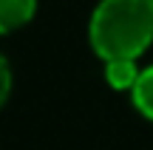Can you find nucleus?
<instances>
[{
  "instance_id": "obj_1",
  "label": "nucleus",
  "mask_w": 153,
  "mask_h": 150,
  "mask_svg": "<svg viewBox=\"0 0 153 150\" xmlns=\"http://www.w3.org/2000/svg\"><path fill=\"white\" fill-rule=\"evenodd\" d=\"M88 37L102 60H136L153 43V0H102L91 14Z\"/></svg>"
},
{
  "instance_id": "obj_2",
  "label": "nucleus",
  "mask_w": 153,
  "mask_h": 150,
  "mask_svg": "<svg viewBox=\"0 0 153 150\" xmlns=\"http://www.w3.org/2000/svg\"><path fill=\"white\" fill-rule=\"evenodd\" d=\"M37 0H0V34L17 31L34 17Z\"/></svg>"
},
{
  "instance_id": "obj_3",
  "label": "nucleus",
  "mask_w": 153,
  "mask_h": 150,
  "mask_svg": "<svg viewBox=\"0 0 153 150\" xmlns=\"http://www.w3.org/2000/svg\"><path fill=\"white\" fill-rule=\"evenodd\" d=\"M139 68L136 60H128V57H119V60H105V79H108L111 88L116 91H131L139 79Z\"/></svg>"
},
{
  "instance_id": "obj_4",
  "label": "nucleus",
  "mask_w": 153,
  "mask_h": 150,
  "mask_svg": "<svg viewBox=\"0 0 153 150\" xmlns=\"http://www.w3.org/2000/svg\"><path fill=\"white\" fill-rule=\"evenodd\" d=\"M131 96H133L136 111L153 122V65H150V68H142L136 85L131 88Z\"/></svg>"
},
{
  "instance_id": "obj_5",
  "label": "nucleus",
  "mask_w": 153,
  "mask_h": 150,
  "mask_svg": "<svg viewBox=\"0 0 153 150\" xmlns=\"http://www.w3.org/2000/svg\"><path fill=\"white\" fill-rule=\"evenodd\" d=\"M9 91H11V68H9V62H6V57L0 54V108L9 99Z\"/></svg>"
}]
</instances>
